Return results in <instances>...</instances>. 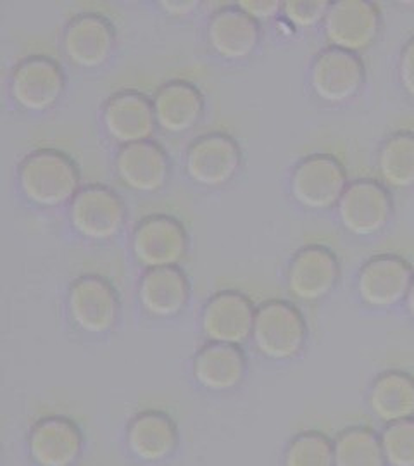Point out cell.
I'll use <instances>...</instances> for the list:
<instances>
[{
  "label": "cell",
  "mask_w": 414,
  "mask_h": 466,
  "mask_svg": "<svg viewBox=\"0 0 414 466\" xmlns=\"http://www.w3.org/2000/svg\"><path fill=\"white\" fill-rule=\"evenodd\" d=\"M17 180L30 202L40 208H57L78 194L80 169L63 150L36 149L19 163Z\"/></svg>",
  "instance_id": "1"
},
{
  "label": "cell",
  "mask_w": 414,
  "mask_h": 466,
  "mask_svg": "<svg viewBox=\"0 0 414 466\" xmlns=\"http://www.w3.org/2000/svg\"><path fill=\"white\" fill-rule=\"evenodd\" d=\"M250 339L268 360H294L306 346L308 321L294 302L265 300L256 309Z\"/></svg>",
  "instance_id": "2"
},
{
  "label": "cell",
  "mask_w": 414,
  "mask_h": 466,
  "mask_svg": "<svg viewBox=\"0 0 414 466\" xmlns=\"http://www.w3.org/2000/svg\"><path fill=\"white\" fill-rule=\"evenodd\" d=\"M348 185L344 165L330 154H311L290 175V192L300 206L325 211L338 206Z\"/></svg>",
  "instance_id": "3"
},
{
  "label": "cell",
  "mask_w": 414,
  "mask_h": 466,
  "mask_svg": "<svg viewBox=\"0 0 414 466\" xmlns=\"http://www.w3.org/2000/svg\"><path fill=\"white\" fill-rule=\"evenodd\" d=\"M67 311L82 332H109L115 329L121 311L116 287L102 275H80L69 285Z\"/></svg>",
  "instance_id": "4"
},
{
  "label": "cell",
  "mask_w": 414,
  "mask_h": 466,
  "mask_svg": "<svg viewBox=\"0 0 414 466\" xmlns=\"http://www.w3.org/2000/svg\"><path fill=\"white\" fill-rule=\"evenodd\" d=\"M342 227L356 237L380 233L392 219L394 199L385 185L361 178L348 185L337 206Z\"/></svg>",
  "instance_id": "5"
},
{
  "label": "cell",
  "mask_w": 414,
  "mask_h": 466,
  "mask_svg": "<svg viewBox=\"0 0 414 466\" xmlns=\"http://www.w3.org/2000/svg\"><path fill=\"white\" fill-rule=\"evenodd\" d=\"M323 25L330 47L359 56L380 35V7L369 0H337L331 2Z\"/></svg>",
  "instance_id": "6"
},
{
  "label": "cell",
  "mask_w": 414,
  "mask_h": 466,
  "mask_svg": "<svg viewBox=\"0 0 414 466\" xmlns=\"http://www.w3.org/2000/svg\"><path fill=\"white\" fill-rule=\"evenodd\" d=\"M69 219L83 237L107 240L121 232L126 219V204L106 185H86L69 202Z\"/></svg>",
  "instance_id": "7"
},
{
  "label": "cell",
  "mask_w": 414,
  "mask_h": 466,
  "mask_svg": "<svg viewBox=\"0 0 414 466\" xmlns=\"http://www.w3.org/2000/svg\"><path fill=\"white\" fill-rule=\"evenodd\" d=\"M66 86L61 65L44 54H34L17 63L11 75V96L26 111H47L61 99Z\"/></svg>",
  "instance_id": "8"
},
{
  "label": "cell",
  "mask_w": 414,
  "mask_h": 466,
  "mask_svg": "<svg viewBox=\"0 0 414 466\" xmlns=\"http://www.w3.org/2000/svg\"><path fill=\"white\" fill-rule=\"evenodd\" d=\"M414 269L398 254H377L358 273V296L369 308H394L408 298Z\"/></svg>",
  "instance_id": "9"
},
{
  "label": "cell",
  "mask_w": 414,
  "mask_h": 466,
  "mask_svg": "<svg viewBox=\"0 0 414 466\" xmlns=\"http://www.w3.org/2000/svg\"><path fill=\"white\" fill-rule=\"evenodd\" d=\"M363 59L348 50L327 47L311 65L309 82L316 96L330 104H342L356 97L365 85Z\"/></svg>",
  "instance_id": "10"
},
{
  "label": "cell",
  "mask_w": 414,
  "mask_h": 466,
  "mask_svg": "<svg viewBox=\"0 0 414 466\" xmlns=\"http://www.w3.org/2000/svg\"><path fill=\"white\" fill-rule=\"evenodd\" d=\"M254 300L240 290H219L206 302L200 317L202 333L207 342L240 346L252 337Z\"/></svg>",
  "instance_id": "11"
},
{
  "label": "cell",
  "mask_w": 414,
  "mask_h": 466,
  "mask_svg": "<svg viewBox=\"0 0 414 466\" xmlns=\"http://www.w3.org/2000/svg\"><path fill=\"white\" fill-rule=\"evenodd\" d=\"M188 246L187 230L177 218L150 215L140 219L132 235L133 256L142 267H178Z\"/></svg>",
  "instance_id": "12"
},
{
  "label": "cell",
  "mask_w": 414,
  "mask_h": 466,
  "mask_svg": "<svg viewBox=\"0 0 414 466\" xmlns=\"http://www.w3.org/2000/svg\"><path fill=\"white\" fill-rule=\"evenodd\" d=\"M242 150L230 135H200L187 149V175L204 187L227 185L238 173Z\"/></svg>",
  "instance_id": "13"
},
{
  "label": "cell",
  "mask_w": 414,
  "mask_h": 466,
  "mask_svg": "<svg viewBox=\"0 0 414 466\" xmlns=\"http://www.w3.org/2000/svg\"><path fill=\"white\" fill-rule=\"evenodd\" d=\"M340 279V261L333 250L311 244L304 246L294 254L288 273L287 287L290 294L304 302L325 299Z\"/></svg>",
  "instance_id": "14"
},
{
  "label": "cell",
  "mask_w": 414,
  "mask_h": 466,
  "mask_svg": "<svg viewBox=\"0 0 414 466\" xmlns=\"http://www.w3.org/2000/svg\"><path fill=\"white\" fill-rule=\"evenodd\" d=\"M28 452L38 466H73L82 456L80 425L65 415L36 420L28 432Z\"/></svg>",
  "instance_id": "15"
},
{
  "label": "cell",
  "mask_w": 414,
  "mask_h": 466,
  "mask_svg": "<svg viewBox=\"0 0 414 466\" xmlns=\"http://www.w3.org/2000/svg\"><path fill=\"white\" fill-rule=\"evenodd\" d=\"M115 44L113 23L97 13L73 17L63 35V49L69 61L85 69L102 66L111 57Z\"/></svg>",
  "instance_id": "16"
},
{
  "label": "cell",
  "mask_w": 414,
  "mask_h": 466,
  "mask_svg": "<svg viewBox=\"0 0 414 466\" xmlns=\"http://www.w3.org/2000/svg\"><path fill=\"white\" fill-rule=\"evenodd\" d=\"M102 123L106 132L123 146L150 140L157 125L152 100L136 90H121L106 100Z\"/></svg>",
  "instance_id": "17"
},
{
  "label": "cell",
  "mask_w": 414,
  "mask_h": 466,
  "mask_svg": "<svg viewBox=\"0 0 414 466\" xmlns=\"http://www.w3.org/2000/svg\"><path fill=\"white\" fill-rule=\"evenodd\" d=\"M116 173L121 182L135 192L154 194L169 180L171 161L157 142H135L117 152Z\"/></svg>",
  "instance_id": "18"
},
{
  "label": "cell",
  "mask_w": 414,
  "mask_h": 466,
  "mask_svg": "<svg viewBox=\"0 0 414 466\" xmlns=\"http://www.w3.org/2000/svg\"><path fill=\"white\" fill-rule=\"evenodd\" d=\"M180 442V431L173 418L159 410L136 413L126 425V446L133 456L146 463L169 458Z\"/></svg>",
  "instance_id": "19"
},
{
  "label": "cell",
  "mask_w": 414,
  "mask_h": 466,
  "mask_svg": "<svg viewBox=\"0 0 414 466\" xmlns=\"http://www.w3.org/2000/svg\"><path fill=\"white\" fill-rule=\"evenodd\" d=\"M261 28L254 17L238 4H230L213 13L207 23V40L211 49L223 59L248 57L259 44Z\"/></svg>",
  "instance_id": "20"
},
{
  "label": "cell",
  "mask_w": 414,
  "mask_h": 466,
  "mask_svg": "<svg viewBox=\"0 0 414 466\" xmlns=\"http://www.w3.org/2000/svg\"><path fill=\"white\" fill-rule=\"evenodd\" d=\"M138 300L150 317H177L190 300V282L182 268H149L138 283Z\"/></svg>",
  "instance_id": "21"
},
{
  "label": "cell",
  "mask_w": 414,
  "mask_h": 466,
  "mask_svg": "<svg viewBox=\"0 0 414 466\" xmlns=\"http://www.w3.org/2000/svg\"><path fill=\"white\" fill-rule=\"evenodd\" d=\"M247 371V358L240 346L207 342L200 348L194 361L192 373L200 387L213 392L232 390L244 380Z\"/></svg>",
  "instance_id": "22"
},
{
  "label": "cell",
  "mask_w": 414,
  "mask_h": 466,
  "mask_svg": "<svg viewBox=\"0 0 414 466\" xmlns=\"http://www.w3.org/2000/svg\"><path fill=\"white\" fill-rule=\"evenodd\" d=\"M156 123L169 134H183L194 128L204 115V96L187 80L161 85L152 99Z\"/></svg>",
  "instance_id": "23"
},
{
  "label": "cell",
  "mask_w": 414,
  "mask_h": 466,
  "mask_svg": "<svg viewBox=\"0 0 414 466\" xmlns=\"http://www.w3.org/2000/svg\"><path fill=\"white\" fill-rule=\"evenodd\" d=\"M368 406L373 417L390 425L414 418V377L402 370H385L369 387Z\"/></svg>",
  "instance_id": "24"
},
{
  "label": "cell",
  "mask_w": 414,
  "mask_h": 466,
  "mask_svg": "<svg viewBox=\"0 0 414 466\" xmlns=\"http://www.w3.org/2000/svg\"><path fill=\"white\" fill-rule=\"evenodd\" d=\"M335 466H387L380 433L368 425H350L333 439Z\"/></svg>",
  "instance_id": "25"
},
{
  "label": "cell",
  "mask_w": 414,
  "mask_h": 466,
  "mask_svg": "<svg viewBox=\"0 0 414 466\" xmlns=\"http://www.w3.org/2000/svg\"><path fill=\"white\" fill-rule=\"evenodd\" d=\"M381 178L394 188L414 187V134L398 132L390 135L379 152Z\"/></svg>",
  "instance_id": "26"
},
{
  "label": "cell",
  "mask_w": 414,
  "mask_h": 466,
  "mask_svg": "<svg viewBox=\"0 0 414 466\" xmlns=\"http://www.w3.org/2000/svg\"><path fill=\"white\" fill-rule=\"evenodd\" d=\"M283 466H335L333 439L319 431L298 433L285 450Z\"/></svg>",
  "instance_id": "27"
},
{
  "label": "cell",
  "mask_w": 414,
  "mask_h": 466,
  "mask_svg": "<svg viewBox=\"0 0 414 466\" xmlns=\"http://www.w3.org/2000/svg\"><path fill=\"white\" fill-rule=\"evenodd\" d=\"M380 439L387 466H414V418L385 425Z\"/></svg>",
  "instance_id": "28"
},
{
  "label": "cell",
  "mask_w": 414,
  "mask_h": 466,
  "mask_svg": "<svg viewBox=\"0 0 414 466\" xmlns=\"http://www.w3.org/2000/svg\"><path fill=\"white\" fill-rule=\"evenodd\" d=\"M331 2L327 0H292L283 2L282 13L287 21L298 28H313L325 21Z\"/></svg>",
  "instance_id": "29"
},
{
  "label": "cell",
  "mask_w": 414,
  "mask_h": 466,
  "mask_svg": "<svg viewBox=\"0 0 414 466\" xmlns=\"http://www.w3.org/2000/svg\"><path fill=\"white\" fill-rule=\"evenodd\" d=\"M399 80L408 96L414 97V35L404 44L399 57Z\"/></svg>",
  "instance_id": "30"
},
{
  "label": "cell",
  "mask_w": 414,
  "mask_h": 466,
  "mask_svg": "<svg viewBox=\"0 0 414 466\" xmlns=\"http://www.w3.org/2000/svg\"><path fill=\"white\" fill-rule=\"evenodd\" d=\"M238 5L257 21V19H269V17L277 16L282 11L283 4L254 0V2H238Z\"/></svg>",
  "instance_id": "31"
},
{
  "label": "cell",
  "mask_w": 414,
  "mask_h": 466,
  "mask_svg": "<svg viewBox=\"0 0 414 466\" xmlns=\"http://www.w3.org/2000/svg\"><path fill=\"white\" fill-rule=\"evenodd\" d=\"M161 7H165L166 11L173 16H185L197 7V2H163Z\"/></svg>",
  "instance_id": "32"
},
{
  "label": "cell",
  "mask_w": 414,
  "mask_h": 466,
  "mask_svg": "<svg viewBox=\"0 0 414 466\" xmlns=\"http://www.w3.org/2000/svg\"><path fill=\"white\" fill-rule=\"evenodd\" d=\"M404 302H406V309H408L409 317L414 318V279L413 283H411V289L408 292V298H406Z\"/></svg>",
  "instance_id": "33"
}]
</instances>
